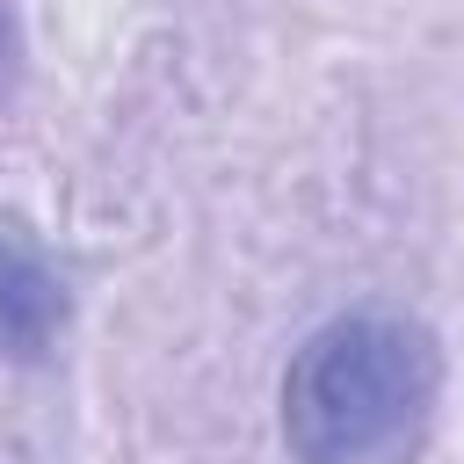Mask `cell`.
<instances>
[{
  "label": "cell",
  "mask_w": 464,
  "mask_h": 464,
  "mask_svg": "<svg viewBox=\"0 0 464 464\" xmlns=\"http://www.w3.org/2000/svg\"><path fill=\"white\" fill-rule=\"evenodd\" d=\"M442 399V348L406 312H341L283 370V450L297 464H413Z\"/></svg>",
  "instance_id": "cell-1"
},
{
  "label": "cell",
  "mask_w": 464,
  "mask_h": 464,
  "mask_svg": "<svg viewBox=\"0 0 464 464\" xmlns=\"http://www.w3.org/2000/svg\"><path fill=\"white\" fill-rule=\"evenodd\" d=\"M7 51H14V36H7V14H0V80H7Z\"/></svg>",
  "instance_id": "cell-3"
},
{
  "label": "cell",
  "mask_w": 464,
  "mask_h": 464,
  "mask_svg": "<svg viewBox=\"0 0 464 464\" xmlns=\"http://www.w3.org/2000/svg\"><path fill=\"white\" fill-rule=\"evenodd\" d=\"M58 334H65V283H58V268L29 239L0 232V348L14 362H44L58 348Z\"/></svg>",
  "instance_id": "cell-2"
}]
</instances>
